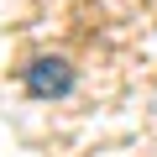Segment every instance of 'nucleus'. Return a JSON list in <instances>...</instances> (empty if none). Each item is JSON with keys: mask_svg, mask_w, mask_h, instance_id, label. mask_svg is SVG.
<instances>
[{"mask_svg": "<svg viewBox=\"0 0 157 157\" xmlns=\"http://www.w3.org/2000/svg\"><path fill=\"white\" fill-rule=\"evenodd\" d=\"M26 89H32L37 100H63V94L73 89V68H68L63 58H37V63L26 68Z\"/></svg>", "mask_w": 157, "mask_h": 157, "instance_id": "nucleus-1", "label": "nucleus"}]
</instances>
